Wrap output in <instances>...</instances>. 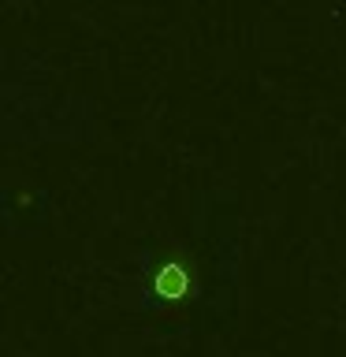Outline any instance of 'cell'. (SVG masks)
I'll list each match as a JSON object with an SVG mask.
<instances>
[{"label":"cell","instance_id":"cell-1","mask_svg":"<svg viewBox=\"0 0 346 357\" xmlns=\"http://www.w3.org/2000/svg\"><path fill=\"white\" fill-rule=\"evenodd\" d=\"M197 290L194 279V264L183 261V257H167L164 264H156L153 272V298L160 305H183L190 301V294Z\"/></svg>","mask_w":346,"mask_h":357}]
</instances>
